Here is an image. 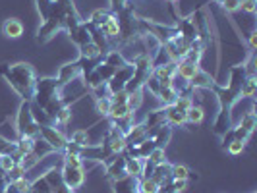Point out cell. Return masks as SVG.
Returning a JSON list of instances; mask_svg holds the SVG:
<instances>
[{
	"label": "cell",
	"instance_id": "obj_45",
	"mask_svg": "<svg viewBox=\"0 0 257 193\" xmlns=\"http://www.w3.org/2000/svg\"><path fill=\"white\" fill-rule=\"evenodd\" d=\"M26 170H24V166L22 164H16V166L6 174V180L8 181H16V180H20V178H26Z\"/></svg>",
	"mask_w": 257,
	"mask_h": 193
},
{
	"label": "cell",
	"instance_id": "obj_36",
	"mask_svg": "<svg viewBox=\"0 0 257 193\" xmlns=\"http://www.w3.org/2000/svg\"><path fill=\"white\" fill-rule=\"evenodd\" d=\"M110 97H97L95 99V110H97V114L99 116H106L108 114V110H110Z\"/></svg>",
	"mask_w": 257,
	"mask_h": 193
},
{
	"label": "cell",
	"instance_id": "obj_50",
	"mask_svg": "<svg viewBox=\"0 0 257 193\" xmlns=\"http://www.w3.org/2000/svg\"><path fill=\"white\" fill-rule=\"evenodd\" d=\"M255 8H257L255 0H242V4H240V10L244 14H249V16L255 14Z\"/></svg>",
	"mask_w": 257,
	"mask_h": 193
},
{
	"label": "cell",
	"instance_id": "obj_49",
	"mask_svg": "<svg viewBox=\"0 0 257 193\" xmlns=\"http://www.w3.org/2000/svg\"><path fill=\"white\" fill-rule=\"evenodd\" d=\"M128 91H118V93H112L110 95V103L112 104H128Z\"/></svg>",
	"mask_w": 257,
	"mask_h": 193
},
{
	"label": "cell",
	"instance_id": "obj_53",
	"mask_svg": "<svg viewBox=\"0 0 257 193\" xmlns=\"http://www.w3.org/2000/svg\"><path fill=\"white\" fill-rule=\"evenodd\" d=\"M249 49L255 52V49H257V31H251V33H249Z\"/></svg>",
	"mask_w": 257,
	"mask_h": 193
},
{
	"label": "cell",
	"instance_id": "obj_18",
	"mask_svg": "<svg viewBox=\"0 0 257 193\" xmlns=\"http://www.w3.org/2000/svg\"><path fill=\"white\" fill-rule=\"evenodd\" d=\"M151 178H153L159 185H165L168 181L172 180V164L170 162H161V164H157L153 168V172H151Z\"/></svg>",
	"mask_w": 257,
	"mask_h": 193
},
{
	"label": "cell",
	"instance_id": "obj_38",
	"mask_svg": "<svg viewBox=\"0 0 257 193\" xmlns=\"http://www.w3.org/2000/svg\"><path fill=\"white\" fill-rule=\"evenodd\" d=\"M35 4H37V12H39V16H41V20L45 22V20L49 18V14H51L54 0H35Z\"/></svg>",
	"mask_w": 257,
	"mask_h": 193
},
{
	"label": "cell",
	"instance_id": "obj_11",
	"mask_svg": "<svg viewBox=\"0 0 257 193\" xmlns=\"http://www.w3.org/2000/svg\"><path fill=\"white\" fill-rule=\"evenodd\" d=\"M176 29H178V35L182 39H186L188 43H193L199 39V33H197V24H195V18L188 16V18H178L176 22Z\"/></svg>",
	"mask_w": 257,
	"mask_h": 193
},
{
	"label": "cell",
	"instance_id": "obj_41",
	"mask_svg": "<svg viewBox=\"0 0 257 193\" xmlns=\"http://www.w3.org/2000/svg\"><path fill=\"white\" fill-rule=\"evenodd\" d=\"M143 91L145 89H142V91H134V93H130L128 95V106L136 112L140 106H142V103H143Z\"/></svg>",
	"mask_w": 257,
	"mask_h": 193
},
{
	"label": "cell",
	"instance_id": "obj_31",
	"mask_svg": "<svg viewBox=\"0 0 257 193\" xmlns=\"http://www.w3.org/2000/svg\"><path fill=\"white\" fill-rule=\"evenodd\" d=\"M112 16V12L110 10H104V8H97V10H93V14L89 16V22L87 24H91V26L95 27H101Z\"/></svg>",
	"mask_w": 257,
	"mask_h": 193
},
{
	"label": "cell",
	"instance_id": "obj_25",
	"mask_svg": "<svg viewBox=\"0 0 257 193\" xmlns=\"http://www.w3.org/2000/svg\"><path fill=\"white\" fill-rule=\"evenodd\" d=\"M74 104V103H72ZM72 104H66V106H62L56 114L51 118V124L52 126H66L70 120H72Z\"/></svg>",
	"mask_w": 257,
	"mask_h": 193
},
{
	"label": "cell",
	"instance_id": "obj_52",
	"mask_svg": "<svg viewBox=\"0 0 257 193\" xmlns=\"http://www.w3.org/2000/svg\"><path fill=\"white\" fill-rule=\"evenodd\" d=\"M81 149H83V147H79V145H76V143H72L70 139H68L66 147L62 149V153L64 154H81Z\"/></svg>",
	"mask_w": 257,
	"mask_h": 193
},
{
	"label": "cell",
	"instance_id": "obj_16",
	"mask_svg": "<svg viewBox=\"0 0 257 193\" xmlns=\"http://www.w3.org/2000/svg\"><path fill=\"white\" fill-rule=\"evenodd\" d=\"M147 126H145V122L142 124H134L130 131L124 135V139H126V147H134V145H140L143 139H147Z\"/></svg>",
	"mask_w": 257,
	"mask_h": 193
},
{
	"label": "cell",
	"instance_id": "obj_3",
	"mask_svg": "<svg viewBox=\"0 0 257 193\" xmlns=\"http://www.w3.org/2000/svg\"><path fill=\"white\" fill-rule=\"evenodd\" d=\"M60 91H62V85H60L58 77H41L35 83V93H33L31 101H35L39 108L49 118H52L62 106L76 103V101H72V103L64 101Z\"/></svg>",
	"mask_w": 257,
	"mask_h": 193
},
{
	"label": "cell",
	"instance_id": "obj_10",
	"mask_svg": "<svg viewBox=\"0 0 257 193\" xmlns=\"http://www.w3.org/2000/svg\"><path fill=\"white\" fill-rule=\"evenodd\" d=\"M104 166H106V178L110 181H118L128 176L126 174V156H124V153L114 154Z\"/></svg>",
	"mask_w": 257,
	"mask_h": 193
},
{
	"label": "cell",
	"instance_id": "obj_40",
	"mask_svg": "<svg viewBox=\"0 0 257 193\" xmlns=\"http://www.w3.org/2000/svg\"><path fill=\"white\" fill-rule=\"evenodd\" d=\"M190 178V168L184 164H172V180H186Z\"/></svg>",
	"mask_w": 257,
	"mask_h": 193
},
{
	"label": "cell",
	"instance_id": "obj_20",
	"mask_svg": "<svg viewBox=\"0 0 257 193\" xmlns=\"http://www.w3.org/2000/svg\"><path fill=\"white\" fill-rule=\"evenodd\" d=\"M77 49H79V58H81V60L99 62V60L103 58V52H101V49H99L95 43H85V45H81V47H77Z\"/></svg>",
	"mask_w": 257,
	"mask_h": 193
},
{
	"label": "cell",
	"instance_id": "obj_51",
	"mask_svg": "<svg viewBox=\"0 0 257 193\" xmlns=\"http://www.w3.org/2000/svg\"><path fill=\"white\" fill-rule=\"evenodd\" d=\"M130 0H108V6H110V12L118 14L120 10H124L128 6Z\"/></svg>",
	"mask_w": 257,
	"mask_h": 193
},
{
	"label": "cell",
	"instance_id": "obj_2",
	"mask_svg": "<svg viewBox=\"0 0 257 193\" xmlns=\"http://www.w3.org/2000/svg\"><path fill=\"white\" fill-rule=\"evenodd\" d=\"M0 76L8 81V85L14 89V93L22 101H31L35 93V83H37V74L35 68L27 62H4L0 64Z\"/></svg>",
	"mask_w": 257,
	"mask_h": 193
},
{
	"label": "cell",
	"instance_id": "obj_32",
	"mask_svg": "<svg viewBox=\"0 0 257 193\" xmlns=\"http://www.w3.org/2000/svg\"><path fill=\"white\" fill-rule=\"evenodd\" d=\"M33 143L35 139H31V137H24V135H20V139L16 141V153L18 154H27L33 151Z\"/></svg>",
	"mask_w": 257,
	"mask_h": 193
},
{
	"label": "cell",
	"instance_id": "obj_15",
	"mask_svg": "<svg viewBox=\"0 0 257 193\" xmlns=\"http://www.w3.org/2000/svg\"><path fill=\"white\" fill-rule=\"evenodd\" d=\"M201 70V64H195L190 60H178L176 62V77H180L184 83H190L192 77Z\"/></svg>",
	"mask_w": 257,
	"mask_h": 193
},
{
	"label": "cell",
	"instance_id": "obj_8",
	"mask_svg": "<svg viewBox=\"0 0 257 193\" xmlns=\"http://www.w3.org/2000/svg\"><path fill=\"white\" fill-rule=\"evenodd\" d=\"M132 74H134V64H132V62H130L128 66H124V68H120V70H116L114 76L106 81V91H108V95L126 89Z\"/></svg>",
	"mask_w": 257,
	"mask_h": 193
},
{
	"label": "cell",
	"instance_id": "obj_5",
	"mask_svg": "<svg viewBox=\"0 0 257 193\" xmlns=\"http://www.w3.org/2000/svg\"><path fill=\"white\" fill-rule=\"evenodd\" d=\"M132 64H134V74H132L128 85H126L128 93L142 91L145 87V83L149 81V77L153 76V62H151V58L147 54H142V56L134 58Z\"/></svg>",
	"mask_w": 257,
	"mask_h": 193
},
{
	"label": "cell",
	"instance_id": "obj_39",
	"mask_svg": "<svg viewBox=\"0 0 257 193\" xmlns=\"http://www.w3.org/2000/svg\"><path fill=\"white\" fill-rule=\"evenodd\" d=\"M62 164L72 166V168H85V160H83L79 154H64Z\"/></svg>",
	"mask_w": 257,
	"mask_h": 193
},
{
	"label": "cell",
	"instance_id": "obj_19",
	"mask_svg": "<svg viewBox=\"0 0 257 193\" xmlns=\"http://www.w3.org/2000/svg\"><path fill=\"white\" fill-rule=\"evenodd\" d=\"M24 24L20 22V20H16V18H8L4 24H2V33L6 35L8 39H20L24 35Z\"/></svg>",
	"mask_w": 257,
	"mask_h": 193
},
{
	"label": "cell",
	"instance_id": "obj_46",
	"mask_svg": "<svg viewBox=\"0 0 257 193\" xmlns=\"http://www.w3.org/2000/svg\"><path fill=\"white\" fill-rule=\"evenodd\" d=\"M240 4H242V0H222V2H220L222 10L226 14L238 12V10H240Z\"/></svg>",
	"mask_w": 257,
	"mask_h": 193
},
{
	"label": "cell",
	"instance_id": "obj_33",
	"mask_svg": "<svg viewBox=\"0 0 257 193\" xmlns=\"http://www.w3.org/2000/svg\"><path fill=\"white\" fill-rule=\"evenodd\" d=\"M33 153L37 154L39 158H43V156H47V154H51V153H56V151H54L47 141H43L41 137H37L35 143H33Z\"/></svg>",
	"mask_w": 257,
	"mask_h": 193
},
{
	"label": "cell",
	"instance_id": "obj_14",
	"mask_svg": "<svg viewBox=\"0 0 257 193\" xmlns=\"http://www.w3.org/2000/svg\"><path fill=\"white\" fill-rule=\"evenodd\" d=\"M45 178H47V181H49L52 193H76L66 185L64 180H62L60 170H56V168H49V170H47V174H45Z\"/></svg>",
	"mask_w": 257,
	"mask_h": 193
},
{
	"label": "cell",
	"instance_id": "obj_23",
	"mask_svg": "<svg viewBox=\"0 0 257 193\" xmlns=\"http://www.w3.org/2000/svg\"><path fill=\"white\" fill-rule=\"evenodd\" d=\"M103 62H106V64L116 68V70H120V68H124V66L130 64V60L120 51H108L104 54Z\"/></svg>",
	"mask_w": 257,
	"mask_h": 193
},
{
	"label": "cell",
	"instance_id": "obj_44",
	"mask_svg": "<svg viewBox=\"0 0 257 193\" xmlns=\"http://www.w3.org/2000/svg\"><path fill=\"white\" fill-rule=\"evenodd\" d=\"M16 164H18V162L14 160L12 154H2V156H0V170H2L4 174H8Z\"/></svg>",
	"mask_w": 257,
	"mask_h": 193
},
{
	"label": "cell",
	"instance_id": "obj_29",
	"mask_svg": "<svg viewBox=\"0 0 257 193\" xmlns=\"http://www.w3.org/2000/svg\"><path fill=\"white\" fill-rule=\"evenodd\" d=\"M134 110L130 108L128 104H112L110 106V110H108V114H106V118L110 120V122H114V120H120V118H124V116L132 114Z\"/></svg>",
	"mask_w": 257,
	"mask_h": 193
},
{
	"label": "cell",
	"instance_id": "obj_26",
	"mask_svg": "<svg viewBox=\"0 0 257 193\" xmlns=\"http://www.w3.org/2000/svg\"><path fill=\"white\" fill-rule=\"evenodd\" d=\"M257 91V76L255 77H245L240 85V97L244 99H253Z\"/></svg>",
	"mask_w": 257,
	"mask_h": 193
},
{
	"label": "cell",
	"instance_id": "obj_43",
	"mask_svg": "<svg viewBox=\"0 0 257 193\" xmlns=\"http://www.w3.org/2000/svg\"><path fill=\"white\" fill-rule=\"evenodd\" d=\"M174 106L186 112L188 108H192V106H193V99L190 97V95H188V93H184V95H178V99L174 101Z\"/></svg>",
	"mask_w": 257,
	"mask_h": 193
},
{
	"label": "cell",
	"instance_id": "obj_30",
	"mask_svg": "<svg viewBox=\"0 0 257 193\" xmlns=\"http://www.w3.org/2000/svg\"><path fill=\"white\" fill-rule=\"evenodd\" d=\"M240 128L244 129V131H247L249 135L255 131V128H257V116H255V112L253 110H249V112H245L244 116H242V120H240V124H238Z\"/></svg>",
	"mask_w": 257,
	"mask_h": 193
},
{
	"label": "cell",
	"instance_id": "obj_48",
	"mask_svg": "<svg viewBox=\"0 0 257 193\" xmlns=\"http://www.w3.org/2000/svg\"><path fill=\"white\" fill-rule=\"evenodd\" d=\"M14 151H16V143L8 141L6 137L0 135V156H2V154H12Z\"/></svg>",
	"mask_w": 257,
	"mask_h": 193
},
{
	"label": "cell",
	"instance_id": "obj_47",
	"mask_svg": "<svg viewBox=\"0 0 257 193\" xmlns=\"http://www.w3.org/2000/svg\"><path fill=\"white\" fill-rule=\"evenodd\" d=\"M244 149H245V143L244 141H240V139H234V141L228 143V147H226V151L230 154H242L244 153Z\"/></svg>",
	"mask_w": 257,
	"mask_h": 193
},
{
	"label": "cell",
	"instance_id": "obj_9",
	"mask_svg": "<svg viewBox=\"0 0 257 193\" xmlns=\"http://www.w3.org/2000/svg\"><path fill=\"white\" fill-rule=\"evenodd\" d=\"M60 174H62V180H64V183L70 187V189H72V191L79 189V187L85 183V168H72V166H66V164H62Z\"/></svg>",
	"mask_w": 257,
	"mask_h": 193
},
{
	"label": "cell",
	"instance_id": "obj_1",
	"mask_svg": "<svg viewBox=\"0 0 257 193\" xmlns=\"http://www.w3.org/2000/svg\"><path fill=\"white\" fill-rule=\"evenodd\" d=\"M244 79V66H230V81H228V85L215 83L213 89H211L217 95V99H219V114H217L215 124H213V133L219 135V137H222L232 128V108H234V104L242 99L240 97V85H242Z\"/></svg>",
	"mask_w": 257,
	"mask_h": 193
},
{
	"label": "cell",
	"instance_id": "obj_34",
	"mask_svg": "<svg viewBox=\"0 0 257 193\" xmlns=\"http://www.w3.org/2000/svg\"><path fill=\"white\" fill-rule=\"evenodd\" d=\"M149 164H153V166H157V164H161V162H165L167 160V154H165V149L163 147H155L151 153L147 154V158H145Z\"/></svg>",
	"mask_w": 257,
	"mask_h": 193
},
{
	"label": "cell",
	"instance_id": "obj_21",
	"mask_svg": "<svg viewBox=\"0 0 257 193\" xmlns=\"http://www.w3.org/2000/svg\"><path fill=\"white\" fill-rule=\"evenodd\" d=\"M124 156H126V174H128L130 178H142L145 160L138 158V156H130L126 153H124Z\"/></svg>",
	"mask_w": 257,
	"mask_h": 193
},
{
	"label": "cell",
	"instance_id": "obj_27",
	"mask_svg": "<svg viewBox=\"0 0 257 193\" xmlns=\"http://www.w3.org/2000/svg\"><path fill=\"white\" fill-rule=\"evenodd\" d=\"M159 183L153 178H138L136 180V191L138 193H157Z\"/></svg>",
	"mask_w": 257,
	"mask_h": 193
},
{
	"label": "cell",
	"instance_id": "obj_6",
	"mask_svg": "<svg viewBox=\"0 0 257 193\" xmlns=\"http://www.w3.org/2000/svg\"><path fill=\"white\" fill-rule=\"evenodd\" d=\"M16 126L20 135L37 139L39 137V122L35 120V114L31 110V101H22L18 114H16Z\"/></svg>",
	"mask_w": 257,
	"mask_h": 193
},
{
	"label": "cell",
	"instance_id": "obj_54",
	"mask_svg": "<svg viewBox=\"0 0 257 193\" xmlns=\"http://www.w3.org/2000/svg\"><path fill=\"white\" fill-rule=\"evenodd\" d=\"M213 2H215V4H220V2H222V0H213Z\"/></svg>",
	"mask_w": 257,
	"mask_h": 193
},
{
	"label": "cell",
	"instance_id": "obj_28",
	"mask_svg": "<svg viewBox=\"0 0 257 193\" xmlns=\"http://www.w3.org/2000/svg\"><path fill=\"white\" fill-rule=\"evenodd\" d=\"M163 124H167V122H165V106L159 108V110L149 112V116L145 118V126H147V128H159V126H163Z\"/></svg>",
	"mask_w": 257,
	"mask_h": 193
},
{
	"label": "cell",
	"instance_id": "obj_22",
	"mask_svg": "<svg viewBox=\"0 0 257 193\" xmlns=\"http://www.w3.org/2000/svg\"><path fill=\"white\" fill-rule=\"evenodd\" d=\"M178 91L174 89V87H163L161 83H159V89L155 93V97L163 103V106H170V104H174V101L178 99Z\"/></svg>",
	"mask_w": 257,
	"mask_h": 193
},
{
	"label": "cell",
	"instance_id": "obj_24",
	"mask_svg": "<svg viewBox=\"0 0 257 193\" xmlns=\"http://www.w3.org/2000/svg\"><path fill=\"white\" fill-rule=\"evenodd\" d=\"M205 118V112H203V106L201 104H195L193 103L192 108L186 110V122L188 124H193V126H199Z\"/></svg>",
	"mask_w": 257,
	"mask_h": 193
},
{
	"label": "cell",
	"instance_id": "obj_4",
	"mask_svg": "<svg viewBox=\"0 0 257 193\" xmlns=\"http://www.w3.org/2000/svg\"><path fill=\"white\" fill-rule=\"evenodd\" d=\"M66 4H68V0H54L49 18H47V20H45L37 29V43L47 45L49 41L54 39V35H56L58 31H62V29H64Z\"/></svg>",
	"mask_w": 257,
	"mask_h": 193
},
{
	"label": "cell",
	"instance_id": "obj_37",
	"mask_svg": "<svg viewBox=\"0 0 257 193\" xmlns=\"http://www.w3.org/2000/svg\"><path fill=\"white\" fill-rule=\"evenodd\" d=\"M70 141L76 143V145H79V147H85V145H89V133H87V129H76V131L72 133Z\"/></svg>",
	"mask_w": 257,
	"mask_h": 193
},
{
	"label": "cell",
	"instance_id": "obj_42",
	"mask_svg": "<svg viewBox=\"0 0 257 193\" xmlns=\"http://www.w3.org/2000/svg\"><path fill=\"white\" fill-rule=\"evenodd\" d=\"M39 160H41V158H39L37 154H35V153H33V151H31V153L24 154V158H22V162H20V164L24 166V170H26V172H29L31 168H35V166H37V164H39Z\"/></svg>",
	"mask_w": 257,
	"mask_h": 193
},
{
	"label": "cell",
	"instance_id": "obj_17",
	"mask_svg": "<svg viewBox=\"0 0 257 193\" xmlns=\"http://www.w3.org/2000/svg\"><path fill=\"white\" fill-rule=\"evenodd\" d=\"M165 122H167L170 128H174V126H186L188 124L186 122V112L180 110V108H176L174 104L165 106Z\"/></svg>",
	"mask_w": 257,
	"mask_h": 193
},
{
	"label": "cell",
	"instance_id": "obj_12",
	"mask_svg": "<svg viewBox=\"0 0 257 193\" xmlns=\"http://www.w3.org/2000/svg\"><path fill=\"white\" fill-rule=\"evenodd\" d=\"M101 29V33H103L104 37L110 41V45H112V51H116V45H118V37H120V26H118V18H116V14L112 12V16L104 22L103 26L99 27Z\"/></svg>",
	"mask_w": 257,
	"mask_h": 193
},
{
	"label": "cell",
	"instance_id": "obj_35",
	"mask_svg": "<svg viewBox=\"0 0 257 193\" xmlns=\"http://www.w3.org/2000/svg\"><path fill=\"white\" fill-rule=\"evenodd\" d=\"M31 193H52L51 185H49V181L45 178V174L37 178V180L31 181Z\"/></svg>",
	"mask_w": 257,
	"mask_h": 193
},
{
	"label": "cell",
	"instance_id": "obj_7",
	"mask_svg": "<svg viewBox=\"0 0 257 193\" xmlns=\"http://www.w3.org/2000/svg\"><path fill=\"white\" fill-rule=\"evenodd\" d=\"M39 137H41L43 141L49 143L54 151H62L66 147V143H68V137H66L64 133L56 128V126H52V124H43V126H39Z\"/></svg>",
	"mask_w": 257,
	"mask_h": 193
},
{
	"label": "cell",
	"instance_id": "obj_13",
	"mask_svg": "<svg viewBox=\"0 0 257 193\" xmlns=\"http://www.w3.org/2000/svg\"><path fill=\"white\" fill-rule=\"evenodd\" d=\"M215 83H217L215 77H211L207 72H203V70H199V72L192 77V81L188 83V89H190V93H192V91H201V89L211 91Z\"/></svg>",
	"mask_w": 257,
	"mask_h": 193
}]
</instances>
